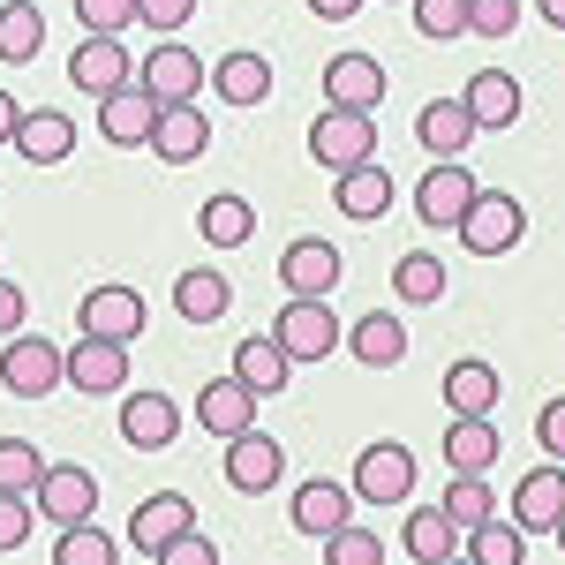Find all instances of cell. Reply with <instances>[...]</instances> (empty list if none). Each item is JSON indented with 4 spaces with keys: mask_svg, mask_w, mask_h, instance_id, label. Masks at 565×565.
Listing matches in <instances>:
<instances>
[{
    "mask_svg": "<svg viewBox=\"0 0 565 565\" xmlns=\"http://www.w3.org/2000/svg\"><path fill=\"white\" fill-rule=\"evenodd\" d=\"M249 423H257V392L242 385L234 370H226L218 385H204V392H196V430H212L218 445H226V437H242Z\"/></svg>",
    "mask_w": 565,
    "mask_h": 565,
    "instance_id": "obj_18",
    "label": "cell"
},
{
    "mask_svg": "<svg viewBox=\"0 0 565 565\" xmlns=\"http://www.w3.org/2000/svg\"><path fill=\"white\" fill-rule=\"evenodd\" d=\"M218 476H226V490H242V498H264V490H279V476H287V445L264 437L257 423H249L242 437H226Z\"/></svg>",
    "mask_w": 565,
    "mask_h": 565,
    "instance_id": "obj_6",
    "label": "cell"
},
{
    "mask_svg": "<svg viewBox=\"0 0 565 565\" xmlns=\"http://www.w3.org/2000/svg\"><path fill=\"white\" fill-rule=\"evenodd\" d=\"M31 513H45L53 527H76L98 513V476L76 468V460H61V468H45L39 490H31Z\"/></svg>",
    "mask_w": 565,
    "mask_h": 565,
    "instance_id": "obj_9",
    "label": "cell"
},
{
    "mask_svg": "<svg viewBox=\"0 0 565 565\" xmlns=\"http://www.w3.org/2000/svg\"><path fill=\"white\" fill-rule=\"evenodd\" d=\"M53 385H61V348H53V340H39V332L0 340V392H15V399H45Z\"/></svg>",
    "mask_w": 565,
    "mask_h": 565,
    "instance_id": "obj_8",
    "label": "cell"
},
{
    "mask_svg": "<svg viewBox=\"0 0 565 565\" xmlns=\"http://www.w3.org/2000/svg\"><path fill=\"white\" fill-rule=\"evenodd\" d=\"M84 332H106V340H136L143 332V295L136 287H90L84 309H76Z\"/></svg>",
    "mask_w": 565,
    "mask_h": 565,
    "instance_id": "obj_24",
    "label": "cell"
},
{
    "mask_svg": "<svg viewBox=\"0 0 565 565\" xmlns=\"http://www.w3.org/2000/svg\"><path fill=\"white\" fill-rule=\"evenodd\" d=\"M61 385L90 392V399H114V392L129 385V340L76 332V348H61Z\"/></svg>",
    "mask_w": 565,
    "mask_h": 565,
    "instance_id": "obj_4",
    "label": "cell"
},
{
    "mask_svg": "<svg viewBox=\"0 0 565 565\" xmlns=\"http://www.w3.org/2000/svg\"><path fill=\"white\" fill-rule=\"evenodd\" d=\"M468 31H482V39H513V31H521V0H468Z\"/></svg>",
    "mask_w": 565,
    "mask_h": 565,
    "instance_id": "obj_43",
    "label": "cell"
},
{
    "mask_svg": "<svg viewBox=\"0 0 565 565\" xmlns=\"http://www.w3.org/2000/svg\"><path fill=\"white\" fill-rule=\"evenodd\" d=\"M460 551H468V558L476 565H521V551H527V535L513 521H498V513H490V521H476L468 527V535H460Z\"/></svg>",
    "mask_w": 565,
    "mask_h": 565,
    "instance_id": "obj_35",
    "label": "cell"
},
{
    "mask_svg": "<svg viewBox=\"0 0 565 565\" xmlns=\"http://www.w3.org/2000/svg\"><path fill=\"white\" fill-rule=\"evenodd\" d=\"M551 535H558V551H565V513H558V527H551Z\"/></svg>",
    "mask_w": 565,
    "mask_h": 565,
    "instance_id": "obj_52",
    "label": "cell"
},
{
    "mask_svg": "<svg viewBox=\"0 0 565 565\" xmlns=\"http://www.w3.org/2000/svg\"><path fill=\"white\" fill-rule=\"evenodd\" d=\"M287 521L302 527V535H332V527H348L354 521V490L348 482H332V476H309L302 490H295V505H287Z\"/></svg>",
    "mask_w": 565,
    "mask_h": 565,
    "instance_id": "obj_17",
    "label": "cell"
},
{
    "mask_svg": "<svg viewBox=\"0 0 565 565\" xmlns=\"http://www.w3.org/2000/svg\"><path fill=\"white\" fill-rule=\"evenodd\" d=\"M23 317H31L23 287H15V279H0V340H15V332H23Z\"/></svg>",
    "mask_w": 565,
    "mask_h": 565,
    "instance_id": "obj_48",
    "label": "cell"
},
{
    "mask_svg": "<svg viewBox=\"0 0 565 565\" xmlns=\"http://www.w3.org/2000/svg\"><path fill=\"white\" fill-rule=\"evenodd\" d=\"M31 543V490H0V551Z\"/></svg>",
    "mask_w": 565,
    "mask_h": 565,
    "instance_id": "obj_44",
    "label": "cell"
},
{
    "mask_svg": "<svg viewBox=\"0 0 565 565\" xmlns=\"http://www.w3.org/2000/svg\"><path fill=\"white\" fill-rule=\"evenodd\" d=\"M181 437V407L167 399V392H129L121 399V445H136V452H167Z\"/></svg>",
    "mask_w": 565,
    "mask_h": 565,
    "instance_id": "obj_13",
    "label": "cell"
},
{
    "mask_svg": "<svg viewBox=\"0 0 565 565\" xmlns=\"http://www.w3.org/2000/svg\"><path fill=\"white\" fill-rule=\"evenodd\" d=\"M196 527V505L181 498V490H159V498H143L129 513V551H143V558H167V543L174 535H189Z\"/></svg>",
    "mask_w": 565,
    "mask_h": 565,
    "instance_id": "obj_10",
    "label": "cell"
},
{
    "mask_svg": "<svg viewBox=\"0 0 565 565\" xmlns=\"http://www.w3.org/2000/svg\"><path fill=\"white\" fill-rule=\"evenodd\" d=\"M189 15H196V0H136V23H151L159 39H174Z\"/></svg>",
    "mask_w": 565,
    "mask_h": 565,
    "instance_id": "obj_45",
    "label": "cell"
},
{
    "mask_svg": "<svg viewBox=\"0 0 565 565\" xmlns=\"http://www.w3.org/2000/svg\"><path fill=\"white\" fill-rule=\"evenodd\" d=\"M565 513V460H543V468H527L521 490H513V527L521 535H551Z\"/></svg>",
    "mask_w": 565,
    "mask_h": 565,
    "instance_id": "obj_12",
    "label": "cell"
},
{
    "mask_svg": "<svg viewBox=\"0 0 565 565\" xmlns=\"http://www.w3.org/2000/svg\"><path fill=\"white\" fill-rule=\"evenodd\" d=\"M15 121H23V106H15L8 84H0V143H15Z\"/></svg>",
    "mask_w": 565,
    "mask_h": 565,
    "instance_id": "obj_50",
    "label": "cell"
},
{
    "mask_svg": "<svg viewBox=\"0 0 565 565\" xmlns=\"http://www.w3.org/2000/svg\"><path fill=\"white\" fill-rule=\"evenodd\" d=\"M476 204V174L460 167V159H437L430 174H423V189H415V212H423V226H460V212Z\"/></svg>",
    "mask_w": 565,
    "mask_h": 565,
    "instance_id": "obj_15",
    "label": "cell"
},
{
    "mask_svg": "<svg viewBox=\"0 0 565 565\" xmlns=\"http://www.w3.org/2000/svg\"><path fill=\"white\" fill-rule=\"evenodd\" d=\"M279 279H287V295H332L340 287V249L332 242H287V257H279Z\"/></svg>",
    "mask_w": 565,
    "mask_h": 565,
    "instance_id": "obj_26",
    "label": "cell"
},
{
    "mask_svg": "<svg viewBox=\"0 0 565 565\" xmlns=\"http://www.w3.org/2000/svg\"><path fill=\"white\" fill-rule=\"evenodd\" d=\"M309 15L317 23H348V15H362V0H309Z\"/></svg>",
    "mask_w": 565,
    "mask_h": 565,
    "instance_id": "obj_49",
    "label": "cell"
},
{
    "mask_svg": "<svg viewBox=\"0 0 565 565\" xmlns=\"http://www.w3.org/2000/svg\"><path fill=\"white\" fill-rule=\"evenodd\" d=\"M324 98H332V106H362V114H377V98H385V68H377L370 53H340V61H324Z\"/></svg>",
    "mask_w": 565,
    "mask_h": 565,
    "instance_id": "obj_25",
    "label": "cell"
},
{
    "mask_svg": "<svg viewBox=\"0 0 565 565\" xmlns=\"http://www.w3.org/2000/svg\"><path fill=\"white\" fill-rule=\"evenodd\" d=\"M399 543H407L415 565H445L460 551V527L445 521V505H423V513H407V535H399Z\"/></svg>",
    "mask_w": 565,
    "mask_h": 565,
    "instance_id": "obj_33",
    "label": "cell"
},
{
    "mask_svg": "<svg viewBox=\"0 0 565 565\" xmlns=\"http://www.w3.org/2000/svg\"><path fill=\"white\" fill-rule=\"evenodd\" d=\"M234 377L257 392V399H271V392H287V377H295V362H287V348L264 332V340H242L234 348Z\"/></svg>",
    "mask_w": 565,
    "mask_h": 565,
    "instance_id": "obj_30",
    "label": "cell"
},
{
    "mask_svg": "<svg viewBox=\"0 0 565 565\" xmlns=\"http://www.w3.org/2000/svg\"><path fill=\"white\" fill-rule=\"evenodd\" d=\"M196 234H204L212 249H242V242L257 234V204L234 196V189H218V196H204V212H196Z\"/></svg>",
    "mask_w": 565,
    "mask_h": 565,
    "instance_id": "obj_29",
    "label": "cell"
},
{
    "mask_svg": "<svg viewBox=\"0 0 565 565\" xmlns=\"http://www.w3.org/2000/svg\"><path fill=\"white\" fill-rule=\"evenodd\" d=\"M151 129H159V98L143 84H121V90L98 98V136H106V143L129 151V143H151Z\"/></svg>",
    "mask_w": 565,
    "mask_h": 565,
    "instance_id": "obj_14",
    "label": "cell"
},
{
    "mask_svg": "<svg viewBox=\"0 0 565 565\" xmlns=\"http://www.w3.org/2000/svg\"><path fill=\"white\" fill-rule=\"evenodd\" d=\"M498 370H490V362H452V370H445V407H452V415H490V407H498Z\"/></svg>",
    "mask_w": 565,
    "mask_h": 565,
    "instance_id": "obj_32",
    "label": "cell"
},
{
    "mask_svg": "<svg viewBox=\"0 0 565 565\" xmlns=\"http://www.w3.org/2000/svg\"><path fill=\"white\" fill-rule=\"evenodd\" d=\"M460 106L476 114V129H513V121H521V76H505V68H476L468 90H460Z\"/></svg>",
    "mask_w": 565,
    "mask_h": 565,
    "instance_id": "obj_21",
    "label": "cell"
},
{
    "mask_svg": "<svg viewBox=\"0 0 565 565\" xmlns=\"http://www.w3.org/2000/svg\"><path fill=\"white\" fill-rule=\"evenodd\" d=\"M167 565H218V543L189 527V535H174V543H167Z\"/></svg>",
    "mask_w": 565,
    "mask_h": 565,
    "instance_id": "obj_47",
    "label": "cell"
},
{
    "mask_svg": "<svg viewBox=\"0 0 565 565\" xmlns=\"http://www.w3.org/2000/svg\"><path fill=\"white\" fill-rule=\"evenodd\" d=\"M15 151H23L31 167H61V159L76 151V121H68L61 106H39V114L15 121Z\"/></svg>",
    "mask_w": 565,
    "mask_h": 565,
    "instance_id": "obj_27",
    "label": "cell"
},
{
    "mask_svg": "<svg viewBox=\"0 0 565 565\" xmlns=\"http://www.w3.org/2000/svg\"><path fill=\"white\" fill-rule=\"evenodd\" d=\"M354 505H399L407 490H415V452L407 445H392V437H377V445H362L354 452Z\"/></svg>",
    "mask_w": 565,
    "mask_h": 565,
    "instance_id": "obj_5",
    "label": "cell"
},
{
    "mask_svg": "<svg viewBox=\"0 0 565 565\" xmlns=\"http://www.w3.org/2000/svg\"><path fill=\"white\" fill-rule=\"evenodd\" d=\"M437 505H445V521H452L460 535H468L476 521H490V513H498V490H490V476H452Z\"/></svg>",
    "mask_w": 565,
    "mask_h": 565,
    "instance_id": "obj_36",
    "label": "cell"
},
{
    "mask_svg": "<svg viewBox=\"0 0 565 565\" xmlns=\"http://www.w3.org/2000/svg\"><path fill=\"white\" fill-rule=\"evenodd\" d=\"M151 151H159L167 167H189V159H204V151H212V121L196 114V98H181V106H159Z\"/></svg>",
    "mask_w": 565,
    "mask_h": 565,
    "instance_id": "obj_20",
    "label": "cell"
},
{
    "mask_svg": "<svg viewBox=\"0 0 565 565\" xmlns=\"http://www.w3.org/2000/svg\"><path fill=\"white\" fill-rule=\"evenodd\" d=\"M39 53H45V15L31 0H8V8H0V61L23 68V61H39Z\"/></svg>",
    "mask_w": 565,
    "mask_h": 565,
    "instance_id": "obj_34",
    "label": "cell"
},
{
    "mask_svg": "<svg viewBox=\"0 0 565 565\" xmlns=\"http://www.w3.org/2000/svg\"><path fill=\"white\" fill-rule=\"evenodd\" d=\"M340 348H348L362 370H399V362H407V324H399L392 309H362Z\"/></svg>",
    "mask_w": 565,
    "mask_h": 565,
    "instance_id": "obj_16",
    "label": "cell"
},
{
    "mask_svg": "<svg viewBox=\"0 0 565 565\" xmlns=\"http://www.w3.org/2000/svg\"><path fill=\"white\" fill-rule=\"evenodd\" d=\"M332 204H340L348 218H362V226H370V218H385V212H392V174L377 167V159H362V167H340V174H332Z\"/></svg>",
    "mask_w": 565,
    "mask_h": 565,
    "instance_id": "obj_23",
    "label": "cell"
},
{
    "mask_svg": "<svg viewBox=\"0 0 565 565\" xmlns=\"http://www.w3.org/2000/svg\"><path fill=\"white\" fill-rule=\"evenodd\" d=\"M114 551H121V543H114L106 527H90V521H76V527L53 535V565H106Z\"/></svg>",
    "mask_w": 565,
    "mask_h": 565,
    "instance_id": "obj_38",
    "label": "cell"
},
{
    "mask_svg": "<svg viewBox=\"0 0 565 565\" xmlns=\"http://www.w3.org/2000/svg\"><path fill=\"white\" fill-rule=\"evenodd\" d=\"M423 39H468V0H407Z\"/></svg>",
    "mask_w": 565,
    "mask_h": 565,
    "instance_id": "obj_40",
    "label": "cell"
},
{
    "mask_svg": "<svg viewBox=\"0 0 565 565\" xmlns=\"http://www.w3.org/2000/svg\"><path fill=\"white\" fill-rule=\"evenodd\" d=\"M324 558L332 565H377L385 558V543H377V535H370V527H332V535H324Z\"/></svg>",
    "mask_w": 565,
    "mask_h": 565,
    "instance_id": "obj_41",
    "label": "cell"
},
{
    "mask_svg": "<svg viewBox=\"0 0 565 565\" xmlns=\"http://www.w3.org/2000/svg\"><path fill=\"white\" fill-rule=\"evenodd\" d=\"M543 23H551V31H565V0H543Z\"/></svg>",
    "mask_w": 565,
    "mask_h": 565,
    "instance_id": "obj_51",
    "label": "cell"
},
{
    "mask_svg": "<svg viewBox=\"0 0 565 565\" xmlns=\"http://www.w3.org/2000/svg\"><path fill=\"white\" fill-rule=\"evenodd\" d=\"M226 302H234V287H226V271H218V264H189V271L174 279L181 324H218V317H226Z\"/></svg>",
    "mask_w": 565,
    "mask_h": 565,
    "instance_id": "obj_28",
    "label": "cell"
},
{
    "mask_svg": "<svg viewBox=\"0 0 565 565\" xmlns=\"http://www.w3.org/2000/svg\"><path fill=\"white\" fill-rule=\"evenodd\" d=\"M535 437H543L551 460H565V399H543V407H535Z\"/></svg>",
    "mask_w": 565,
    "mask_h": 565,
    "instance_id": "obj_46",
    "label": "cell"
},
{
    "mask_svg": "<svg viewBox=\"0 0 565 565\" xmlns=\"http://www.w3.org/2000/svg\"><path fill=\"white\" fill-rule=\"evenodd\" d=\"M212 90L226 106H264V98H271V61H264V53H226L212 68Z\"/></svg>",
    "mask_w": 565,
    "mask_h": 565,
    "instance_id": "obj_31",
    "label": "cell"
},
{
    "mask_svg": "<svg viewBox=\"0 0 565 565\" xmlns=\"http://www.w3.org/2000/svg\"><path fill=\"white\" fill-rule=\"evenodd\" d=\"M136 84L151 90L159 106H181V98H196V90L212 84V68H204V61H196L181 39H159L143 61H136Z\"/></svg>",
    "mask_w": 565,
    "mask_h": 565,
    "instance_id": "obj_7",
    "label": "cell"
},
{
    "mask_svg": "<svg viewBox=\"0 0 565 565\" xmlns=\"http://www.w3.org/2000/svg\"><path fill=\"white\" fill-rule=\"evenodd\" d=\"M309 159L332 167V174L377 159V114H362V106H324V114L309 121Z\"/></svg>",
    "mask_w": 565,
    "mask_h": 565,
    "instance_id": "obj_3",
    "label": "cell"
},
{
    "mask_svg": "<svg viewBox=\"0 0 565 565\" xmlns=\"http://www.w3.org/2000/svg\"><path fill=\"white\" fill-rule=\"evenodd\" d=\"M452 234H460L468 257H505V249H521L527 212H521V196H505V189H476V204L460 212Z\"/></svg>",
    "mask_w": 565,
    "mask_h": 565,
    "instance_id": "obj_1",
    "label": "cell"
},
{
    "mask_svg": "<svg viewBox=\"0 0 565 565\" xmlns=\"http://www.w3.org/2000/svg\"><path fill=\"white\" fill-rule=\"evenodd\" d=\"M76 23L98 31V39H121V31L136 23V0H76Z\"/></svg>",
    "mask_w": 565,
    "mask_h": 565,
    "instance_id": "obj_42",
    "label": "cell"
},
{
    "mask_svg": "<svg viewBox=\"0 0 565 565\" xmlns=\"http://www.w3.org/2000/svg\"><path fill=\"white\" fill-rule=\"evenodd\" d=\"M498 452H505V445H498V423H490V415H452V423H445V468H452V476H490Z\"/></svg>",
    "mask_w": 565,
    "mask_h": 565,
    "instance_id": "obj_19",
    "label": "cell"
},
{
    "mask_svg": "<svg viewBox=\"0 0 565 565\" xmlns=\"http://www.w3.org/2000/svg\"><path fill=\"white\" fill-rule=\"evenodd\" d=\"M476 136L482 129H476V114H468L460 98H430V106L415 114V143H423V151H437V159H460Z\"/></svg>",
    "mask_w": 565,
    "mask_h": 565,
    "instance_id": "obj_22",
    "label": "cell"
},
{
    "mask_svg": "<svg viewBox=\"0 0 565 565\" xmlns=\"http://www.w3.org/2000/svg\"><path fill=\"white\" fill-rule=\"evenodd\" d=\"M392 295H399V302H437V295H445V264H437L430 249H407V257L392 264Z\"/></svg>",
    "mask_w": 565,
    "mask_h": 565,
    "instance_id": "obj_37",
    "label": "cell"
},
{
    "mask_svg": "<svg viewBox=\"0 0 565 565\" xmlns=\"http://www.w3.org/2000/svg\"><path fill=\"white\" fill-rule=\"evenodd\" d=\"M39 476H45L39 445L31 437H0V490H39Z\"/></svg>",
    "mask_w": 565,
    "mask_h": 565,
    "instance_id": "obj_39",
    "label": "cell"
},
{
    "mask_svg": "<svg viewBox=\"0 0 565 565\" xmlns=\"http://www.w3.org/2000/svg\"><path fill=\"white\" fill-rule=\"evenodd\" d=\"M271 340L287 348V362H324V354H340L348 324L324 309V295H287V309L271 317Z\"/></svg>",
    "mask_w": 565,
    "mask_h": 565,
    "instance_id": "obj_2",
    "label": "cell"
},
{
    "mask_svg": "<svg viewBox=\"0 0 565 565\" xmlns=\"http://www.w3.org/2000/svg\"><path fill=\"white\" fill-rule=\"evenodd\" d=\"M68 84H76V90H90V98H106V90L136 84L129 45H121V39H98V31H84V45L68 53Z\"/></svg>",
    "mask_w": 565,
    "mask_h": 565,
    "instance_id": "obj_11",
    "label": "cell"
}]
</instances>
